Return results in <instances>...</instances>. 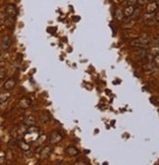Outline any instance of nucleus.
<instances>
[{"mask_svg": "<svg viewBox=\"0 0 159 165\" xmlns=\"http://www.w3.org/2000/svg\"><path fill=\"white\" fill-rule=\"evenodd\" d=\"M157 11V1L156 2H151V3L147 4L146 7V13H155Z\"/></svg>", "mask_w": 159, "mask_h": 165, "instance_id": "obj_13", "label": "nucleus"}, {"mask_svg": "<svg viewBox=\"0 0 159 165\" xmlns=\"http://www.w3.org/2000/svg\"><path fill=\"white\" fill-rule=\"evenodd\" d=\"M54 164H62V165H64V164H66V163H64V162H55Z\"/></svg>", "mask_w": 159, "mask_h": 165, "instance_id": "obj_22", "label": "nucleus"}, {"mask_svg": "<svg viewBox=\"0 0 159 165\" xmlns=\"http://www.w3.org/2000/svg\"><path fill=\"white\" fill-rule=\"evenodd\" d=\"M136 4H138V0H128V5L135 6Z\"/></svg>", "mask_w": 159, "mask_h": 165, "instance_id": "obj_20", "label": "nucleus"}, {"mask_svg": "<svg viewBox=\"0 0 159 165\" xmlns=\"http://www.w3.org/2000/svg\"><path fill=\"white\" fill-rule=\"evenodd\" d=\"M65 153H66V155L73 157V156L79 155L80 152H79V149H78L76 147H74V145H70V147H68L65 149Z\"/></svg>", "mask_w": 159, "mask_h": 165, "instance_id": "obj_8", "label": "nucleus"}, {"mask_svg": "<svg viewBox=\"0 0 159 165\" xmlns=\"http://www.w3.org/2000/svg\"><path fill=\"white\" fill-rule=\"evenodd\" d=\"M6 161V157H5V153L3 152H0V164H4Z\"/></svg>", "mask_w": 159, "mask_h": 165, "instance_id": "obj_19", "label": "nucleus"}, {"mask_svg": "<svg viewBox=\"0 0 159 165\" xmlns=\"http://www.w3.org/2000/svg\"><path fill=\"white\" fill-rule=\"evenodd\" d=\"M30 105H32V99L29 98V97H23L18 102V106L22 109L29 108Z\"/></svg>", "mask_w": 159, "mask_h": 165, "instance_id": "obj_6", "label": "nucleus"}, {"mask_svg": "<svg viewBox=\"0 0 159 165\" xmlns=\"http://www.w3.org/2000/svg\"><path fill=\"white\" fill-rule=\"evenodd\" d=\"M17 14H18V11H17V8L14 4H8L6 6V9H5V15H6V18H5V22L7 21H11L13 23L15 21Z\"/></svg>", "mask_w": 159, "mask_h": 165, "instance_id": "obj_2", "label": "nucleus"}, {"mask_svg": "<svg viewBox=\"0 0 159 165\" xmlns=\"http://www.w3.org/2000/svg\"><path fill=\"white\" fill-rule=\"evenodd\" d=\"M40 122L41 123H46V122H48L49 121V116L47 115V114H41L40 117Z\"/></svg>", "mask_w": 159, "mask_h": 165, "instance_id": "obj_17", "label": "nucleus"}, {"mask_svg": "<svg viewBox=\"0 0 159 165\" xmlns=\"http://www.w3.org/2000/svg\"><path fill=\"white\" fill-rule=\"evenodd\" d=\"M148 1L149 0H138V3L141 4V5H144V4H146Z\"/></svg>", "mask_w": 159, "mask_h": 165, "instance_id": "obj_21", "label": "nucleus"}, {"mask_svg": "<svg viewBox=\"0 0 159 165\" xmlns=\"http://www.w3.org/2000/svg\"><path fill=\"white\" fill-rule=\"evenodd\" d=\"M5 76H6V71H5L4 68L0 67V82H1V81L4 79Z\"/></svg>", "mask_w": 159, "mask_h": 165, "instance_id": "obj_18", "label": "nucleus"}, {"mask_svg": "<svg viewBox=\"0 0 159 165\" xmlns=\"http://www.w3.org/2000/svg\"><path fill=\"white\" fill-rule=\"evenodd\" d=\"M11 44H12V38H10L9 35H5L3 36L1 40V47L3 50H7L10 48Z\"/></svg>", "mask_w": 159, "mask_h": 165, "instance_id": "obj_7", "label": "nucleus"}, {"mask_svg": "<svg viewBox=\"0 0 159 165\" xmlns=\"http://www.w3.org/2000/svg\"><path fill=\"white\" fill-rule=\"evenodd\" d=\"M10 97L9 93H0V104L6 102Z\"/></svg>", "mask_w": 159, "mask_h": 165, "instance_id": "obj_15", "label": "nucleus"}, {"mask_svg": "<svg viewBox=\"0 0 159 165\" xmlns=\"http://www.w3.org/2000/svg\"><path fill=\"white\" fill-rule=\"evenodd\" d=\"M134 12H135V6H131V5H129L123 13H124V17L129 18V17H131L133 15Z\"/></svg>", "mask_w": 159, "mask_h": 165, "instance_id": "obj_14", "label": "nucleus"}, {"mask_svg": "<svg viewBox=\"0 0 159 165\" xmlns=\"http://www.w3.org/2000/svg\"><path fill=\"white\" fill-rule=\"evenodd\" d=\"M52 152V145H47V147H43L41 150L40 152V158L41 159H47L50 156Z\"/></svg>", "mask_w": 159, "mask_h": 165, "instance_id": "obj_5", "label": "nucleus"}, {"mask_svg": "<svg viewBox=\"0 0 159 165\" xmlns=\"http://www.w3.org/2000/svg\"><path fill=\"white\" fill-rule=\"evenodd\" d=\"M115 18L117 19V20L119 21H122L123 19H124V13H123L122 10L120 9H117L116 12H115Z\"/></svg>", "mask_w": 159, "mask_h": 165, "instance_id": "obj_16", "label": "nucleus"}, {"mask_svg": "<svg viewBox=\"0 0 159 165\" xmlns=\"http://www.w3.org/2000/svg\"><path fill=\"white\" fill-rule=\"evenodd\" d=\"M17 145H19V147H20L24 152H28V150H30V144H28L27 142H25L24 140H20V141L17 142Z\"/></svg>", "mask_w": 159, "mask_h": 165, "instance_id": "obj_12", "label": "nucleus"}, {"mask_svg": "<svg viewBox=\"0 0 159 165\" xmlns=\"http://www.w3.org/2000/svg\"><path fill=\"white\" fill-rule=\"evenodd\" d=\"M62 140H63V136L61 135L60 132H58V131H54V132L50 135V142H51L52 145L59 144Z\"/></svg>", "mask_w": 159, "mask_h": 165, "instance_id": "obj_4", "label": "nucleus"}, {"mask_svg": "<svg viewBox=\"0 0 159 165\" xmlns=\"http://www.w3.org/2000/svg\"><path fill=\"white\" fill-rule=\"evenodd\" d=\"M40 128L35 127V126H32L29 127V130H27L25 132L23 136V140L25 142H27L28 144H33L37 141L38 137H40Z\"/></svg>", "mask_w": 159, "mask_h": 165, "instance_id": "obj_1", "label": "nucleus"}, {"mask_svg": "<svg viewBox=\"0 0 159 165\" xmlns=\"http://www.w3.org/2000/svg\"><path fill=\"white\" fill-rule=\"evenodd\" d=\"M154 14L155 13H151V14L146 13V25H148V26H153L155 23H157V21H156L155 18H154Z\"/></svg>", "mask_w": 159, "mask_h": 165, "instance_id": "obj_11", "label": "nucleus"}, {"mask_svg": "<svg viewBox=\"0 0 159 165\" xmlns=\"http://www.w3.org/2000/svg\"><path fill=\"white\" fill-rule=\"evenodd\" d=\"M150 44V40L148 36L144 35V36H141L138 40L132 41L131 45L132 46H139V47H146Z\"/></svg>", "mask_w": 159, "mask_h": 165, "instance_id": "obj_3", "label": "nucleus"}, {"mask_svg": "<svg viewBox=\"0 0 159 165\" xmlns=\"http://www.w3.org/2000/svg\"><path fill=\"white\" fill-rule=\"evenodd\" d=\"M24 125H26L27 127H32V126L35 125V117L32 115H26L24 117Z\"/></svg>", "mask_w": 159, "mask_h": 165, "instance_id": "obj_10", "label": "nucleus"}, {"mask_svg": "<svg viewBox=\"0 0 159 165\" xmlns=\"http://www.w3.org/2000/svg\"><path fill=\"white\" fill-rule=\"evenodd\" d=\"M16 80L13 79V78H10V79H8L6 82L4 83V89H6L7 91H11L12 89L15 88L16 86Z\"/></svg>", "mask_w": 159, "mask_h": 165, "instance_id": "obj_9", "label": "nucleus"}]
</instances>
